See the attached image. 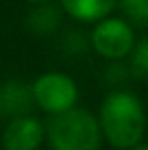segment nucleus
Listing matches in <instances>:
<instances>
[{
  "label": "nucleus",
  "mask_w": 148,
  "mask_h": 150,
  "mask_svg": "<svg viewBox=\"0 0 148 150\" xmlns=\"http://www.w3.org/2000/svg\"><path fill=\"white\" fill-rule=\"evenodd\" d=\"M96 120L103 133V142H107L115 150L133 148L144 139L146 109L140 96L133 94L131 89L115 87L107 91L105 98L100 100Z\"/></svg>",
  "instance_id": "f257e3e1"
},
{
  "label": "nucleus",
  "mask_w": 148,
  "mask_h": 150,
  "mask_svg": "<svg viewBox=\"0 0 148 150\" xmlns=\"http://www.w3.org/2000/svg\"><path fill=\"white\" fill-rule=\"evenodd\" d=\"M46 126V144L50 150H100L103 133L98 120L89 109H72L50 115Z\"/></svg>",
  "instance_id": "f03ea898"
},
{
  "label": "nucleus",
  "mask_w": 148,
  "mask_h": 150,
  "mask_svg": "<svg viewBox=\"0 0 148 150\" xmlns=\"http://www.w3.org/2000/svg\"><path fill=\"white\" fill-rule=\"evenodd\" d=\"M135 41V26L129 24L122 15H107L105 20L94 24L89 33V48L109 63L129 59Z\"/></svg>",
  "instance_id": "7ed1b4c3"
},
{
  "label": "nucleus",
  "mask_w": 148,
  "mask_h": 150,
  "mask_svg": "<svg viewBox=\"0 0 148 150\" xmlns=\"http://www.w3.org/2000/svg\"><path fill=\"white\" fill-rule=\"evenodd\" d=\"M35 107L48 115H57L76 107L79 102V85L65 72H44L30 83Z\"/></svg>",
  "instance_id": "20e7f679"
},
{
  "label": "nucleus",
  "mask_w": 148,
  "mask_h": 150,
  "mask_svg": "<svg viewBox=\"0 0 148 150\" xmlns=\"http://www.w3.org/2000/svg\"><path fill=\"white\" fill-rule=\"evenodd\" d=\"M2 150H42L46 144V126L37 115L9 120L0 137Z\"/></svg>",
  "instance_id": "39448f33"
},
{
  "label": "nucleus",
  "mask_w": 148,
  "mask_h": 150,
  "mask_svg": "<svg viewBox=\"0 0 148 150\" xmlns=\"http://www.w3.org/2000/svg\"><path fill=\"white\" fill-rule=\"evenodd\" d=\"M35 109V98L30 83L20 79H9L0 85V117L15 120L22 115H30Z\"/></svg>",
  "instance_id": "423d86ee"
},
{
  "label": "nucleus",
  "mask_w": 148,
  "mask_h": 150,
  "mask_svg": "<svg viewBox=\"0 0 148 150\" xmlns=\"http://www.w3.org/2000/svg\"><path fill=\"white\" fill-rule=\"evenodd\" d=\"M63 15L81 24H96L118 9V0H59Z\"/></svg>",
  "instance_id": "0eeeda50"
},
{
  "label": "nucleus",
  "mask_w": 148,
  "mask_h": 150,
  "mask_svg": "<svg viewBox=\"0 0 148 150\" xmlns=\"http://www.w3.org/2000/svg\"><path fill=\"white\" fill-rule=\"evenodd\" d=\"M61 20H63V11L59 4H35L26 15V28L37 37H50L61 28Z\"/></svg>",
  "instance_id": "6e6552de"
},
{
  "label": "nucleus",
  "mask_w": 148,
  "mask_h": 150,
  "mask_svg": "<svg viewBox=\"0 0 148 150\" xmlns=\"http://www.w3.org/2000/svg\"><path fill=\"white\" fill-rule=\"evenodd\" d=\"M126 65H129V72L133 79L148 83V35H144L142 39L135 41V48L129 54V63Z\"/></svg>",
  "instance_id": "1a4fd4ad"
},
{
  "label": "nucleus",
  "mask_w": 148,
  "mask_h": 150,
  "mask_svg": "<svg viewBox=\"0 0 148 150\" xmlns=\"http://www.w3.org/2000/svg\"><path fill=\"white\" fill-rule=\"evenodd\" d=\"M118 9L129 24L148 28V0H118Z\"/></svg>",
  "instance_id": "9d476101"
},
{
  "label": "nucleus",
  "mask_w": 148,
  "mask_h": 150,
  "mask_svg": "<svg viewBox=\"0 0 148 150\" xmlns=\"http://www.w3.org/2000/svg\"><path fill=\"white\" fill-rule=\"evenodd\" d=\"M105 76H107V81H111L115 87H118V85H122V81H124V79H129V76H131V72H129V65H124L122 61H113V63L107 68Z\"/></svg>",
  "instance_id": "9b49d317"
},
{
  "label": "nucleus",
  "mask_w": 148,
  "mask_h": 150,
  "mask_svg": "<svg viewBox=\"0 0 148 150\" xmlns=\"http://www.w3.org/2000/svg\"><path fill=\"white\" fill-rule=\"evenodd\" d=\"M63 46L70 50V52H83L85 46H89V37H83L81 30H70V33L65 35Z\"/></svg>",
  "instance_id": "f8f14e48"
},
{
  "label": "nucleus",
  "mask_w": 148,
  "mask_h": 150,
  "mask_svg": "<svg viewBox=\"0 0 148 150\" xmlns=\"http://www.w3.org/2000/svg\"><path fill=\"white\" fill-rule=\"evenodd\" d=\"M24 2H28V4H46V2H52V0H24Z\"/></svg>",
  "instance_id": "ddd939ff"
},
{
  "label": "nucleus",
  "mask_w": 148,
  "mask_h": 150,
  "mask_svg": "<svg viewBox=\"0 0 148 150\" xmlns=\"http://www.w3.org/2000/svg\"><path fill=\"white\" fill-rule=\"evenodd\" d=\"M126 150H148V144H137V146H133V148H126Z\"/></svg>",
  "instance_id": "4468645a"
}]
</instances>
